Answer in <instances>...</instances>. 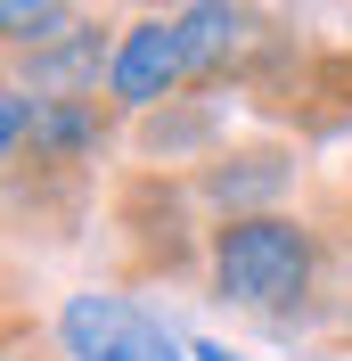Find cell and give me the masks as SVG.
<instances>
[{"instance_id":"277c9868","label":"cell","mask_w":352,"mask_h":361,"mask_svg":"<svg viewBox=\"0 0 352 361\" xmlns=\"http://www.w3.org/2000/svg\"><path fill=\"white\" fill-rule=\"evenodd\" d=\"M238 33H246V17L230 8V0H197L189 17H180V42H189V74H213L230 49H238Z\"/></svg>"},{"instance_id":"ba28073f","label":"cell","mask_w":352,"mask_h":361,"mask_svg":"<svg viewBox=\"0 0 352 361\" xmlns=\"http://www.w3.org/2000/svg\"><path fill=\"white\" fill-rule=\"evenodd\" d=\"M25 123H42V107H25V90L8 82V90H0V140H8V157L25 148Z\"/></svg>"},{"instance_id":"5b68a950","label":"cell","mask_w":352,"mask_h":361,"mask_svg":"<svg viewBox=\"0 0 352 361\" xmlns=\"http://www.w3.org/2000/svg\"><path fill=\"white\" fill-rule=\"evenodd\" d=\"M33 140H42L49 157H74L82 140H99V107H90V99H49L42 123H33Z\"/></svg>"},{"instance_id":"7a4b0ae2","label":"cell","mask_w":352,"mask_h":361,"mask_svg":"<svg viewBox=\"0 0 352 361\" xmlns=\"http://www.w3.org/2000/svg\"><path fill=\"white\" fill-rule=\"evenodd\" d=\"M58 345L74 361H180V345L156 329L139 304L123 295H66V312H58Z\"/></svg>"},{"instance_id":"6da1fadb","label":"cell","mask_w":352,"mask_h":361,"mask_svg":"<svg viewBox=\"0 0 352 361\" xmlns=\"http://www.w3.org/2000/svg\"><path fill=\"white\" fill-rule=\"evenodd\" d=\"M311 288V230L287 214H238L213 230V295L246 312H287Z\"/></svg>"},{"instance_id":"3957f363","label":"cell","mask_w":352,"mask_h":361,"mask_svg":"<svg viewBox=\"0 0 352 361\" xmlns=\"http://www.w3.org/2000/svg\"><path fill=\"white\" fill-rule=\"evenodd\" d=\"M180 74H189L180 17H148V25H132V33L115 42V58H107V90L123 99V107H156V99H164Z\"/></svg>"},{"instance_id":"9c48e42d","label":"cell","mask_w":352,"mask_h":361,"mask_svg":"<svg viewBox=\"0 0 352 361\" xmlns=\"http://www.w3.org/2000/svg\"><path fill=\"white\" fill-rule=\"evenodd\" d=\"M189 361H246V353H230V345H189Z\"/></svg>"},{"instance_id":"8992f818","label":"cell","mask_w":352,"mask_h":361,"mask_svg":"<svg viewBox=\"0 0 352 361\" xmlns=\"http://www.w3.org/2000/svg\"><path fill=\"white\" fill-rule=\"evenodd\" d=\"M0 25L17 49H49L66 33V0H0Z\"/></svg>"},{"instance_id":"52a82bcc","label":"cell","mask_w":352,"mask_h":361,"mask_svg":"<svg viewBox=\"0 0 352 361\" xmlns=\"http://www.w3.org/2000/svg\"><path fill=\"white\" fill-rule=\"evenodd\" d=\"M99 74V42H66V49H33V82H58V90H74V82H90Z\"/></svg>"}]
</instances>
